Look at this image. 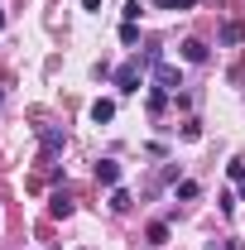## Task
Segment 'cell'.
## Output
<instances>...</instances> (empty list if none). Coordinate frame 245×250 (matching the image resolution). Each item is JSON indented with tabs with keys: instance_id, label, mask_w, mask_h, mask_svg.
<instances>
[{
	"instance_id": "cell-1",
	"label": "cell",
	"mask_w": 245,
	"mask_h": 250,
	"mask_svg": "<svg viewBox=\"0 0 245 250\" xmlns=\"http://www.w3.org/2000/svg\"><path fill=\"white\" fill-rule=\"evenodd\" d=\"M154 82H159L154 92H178V87H183V77H178L173 62H154Z\"/></svg>"
},
{
	"instance_id": "cell-2",
	"label": "cell",
	"mask_w": 245,
	"mask_h": 250,
	"mask_svg": "<svg viewBox=\"0 0 245 250\" xmlns=\"http://www.w3.org/2000/svg\"><path fill=\"white\" fill-rule=\"evenodd\" d=\"M140 82H144V67L140 62H125L121 72H116V87L121 92H140Z\"/></svg>"
},
{
	"instance_id": "cell-3",
	"label": "cell",
	"mask_w": 245,
	"mask_h": 250,
	"mask_svg": "<svg viewBox=\"0 0 245 250\" xmlns=\"http://www.w3.org/2000/svg\"><path fill=\"white\" fill-rule=\"evenodd\" d=\"M96 178H101L106 188H116L121 183V164H116V159H101V164H96Z\"/></svg>"
},
{
	"instance_id": "cell-4",
	"label": "cell",
	"mask_w": 245,
	"mask_h": 250,
	"mask_svg": "<svg viewBox=\"0 0 245 250\" xmlns=\"http://www.w3.org/2000/svg\"><path fill=\"white\" fill-rule=\"evenodd\" d=\"M183 58L187 62H207V43H202V39H187V43H183Z\"/></svg>"
},
{
	"instance_id": "cell-5",
	"label": "cell",
	"mask_w": 245,
	"mask_h": 250,
	"mask_svg": "<svg viewBox=\"0 0 245 250\" xmlns=\"http://www.w3.org/2000/svg\"><path fill=\"white\" fill-rule=\"evenodd\" d=\"M58 149H62V135H58V130H53V125H43V154L53 159V154H58Z\"/></svg>"
},
{
	"instance_id": "cell-6",
	"label": "cell",
	"mask_w": 245,
	"mask_h": 250,
	"mask_svg": "<svg viewBox=\"0 0 245 250\" xmlns=\"http://www.w3.org/2000/svg\"><path fill=\"white\" fill-rule=\"evenodd\" d=\"M48 212H53V217H72V197H67V192H53Z\"/></svg>"
},
{
	"instance_id": "cell-7",
	"label": "cell",
	"mask_w": 245,
	"mask_h": 250,
	"mask_svg": "<svg viewBox=\"0 0 245 250\" xmlns=\"http://www.w3.org/2000/svg\"><path fill=\"white\" fill-rule=\"evenodd\" d=\"M111 116H116V101H96V106H92V121H96V125L111 121Z\"/></svg>"
},
{
	"instance_id": "cell-8",
	"label": "cell",
	"mask_w": 245,
	"mask_h": 250,
	"mask_svg": "<svg viewBox=\"0 0 245 250\" xmlns=\"http://www.w3.org/2000/svg\"><path fill=\"white\" fill-rule=\"evenodd\" d=\"M163 241H168V226H163V221H154V226H149V246H163Z\"/></svg>"
},
{
	"instance_id": "cell-9",
	"label": "cell",
	"mask_w": 245,
	"mask_h": 250,
	"mask_svg": "<svg viewBox=\"0 0 245 250\" xmlns=\"http://www.w3.org/2000/svg\"><path fill=\"white\" fill-rule=\"evenodd\" d=\"M111 207H116V212H125V207H130V192H125V188H116V192H111Z\"/></svg>"
},
{
	"instance_id": "cell-10",
	"label": "cell",
	"mask_w": 245,
	"mask_h": 250,
	"mask_svg": "<svg viewBox=\"0 0 245 250\" xmlns=\"http://www.w3.org/2000/svg\"><path fill=\"white\" fill-rule=\"evenodd\" d=\"M159 10H192V0H159Z\"/></svg>"
},
{
	"instance_id": "cell-11",
	"label": "cell",
	"mask_w": 245,
	"mask_h": 250,
	"mask_svg": "<svg viewBox=\"0 0 245 250\" xmlns=\"http://www.w3.org/2000/svg\"><path fill=\"white\" fill-rule=\"evenodd\" d=\"M236 183H241V197H245V173H241V178H236Z\"/></svg>"
}]
</instances>
